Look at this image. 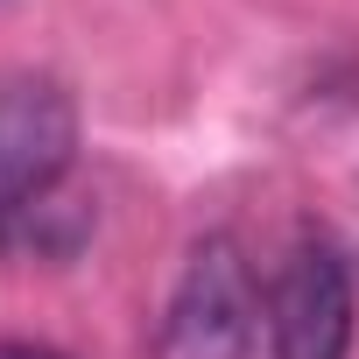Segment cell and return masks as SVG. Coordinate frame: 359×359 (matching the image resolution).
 Segmentation results:
<instances>
[{"label": "cell", "mask_w": 359, "mask_h": 359, "mask_svg": "<svg viewBox=\"0 0 359 359\" xmlns=\"http://www.w3.org/2000/svg\"><path fill=\"white\" fill-rule=\"evenodd\" d=\"M254 345H261V282L247 254L226 233H212L191 247L162 303L155 359H254Z\"/></svg>", "instance_id": "6da1fadb"}, {"label": "cell", "mask_w": 359, "mask_h": 359, "mask_svg": "<svg viewBox=\"0 0 359 359\" xmlns=\"http://www.w3.org/2000/svg\"><path fill=\"white\" fill-rule=\"evenodd\" d=\"M261 324H268V359H345L359 331L345 254L331 240H296L261 296Z\"/></svg>", "instance_id": "7a4b0ae2"}, {"label": "cell", "mask_w": 359, "mask_h": 359, "mask_svg": "<svg viewBox=\"0 0 359 359\" xmlns=\"http://www.w3.org/2000/svg\"><path fill=\"white\" fill-rule=\"evenodd\" d=\"M78 155V106L43 71H0V205H50Z\"/></svg>", "instance_id": "3957f363"}, {"label": "cell", "mask_w": 359, "mask_h": 359, "mask_svg": "<svg viewBox=\"0 0 359 359\" xmlns=\"http://www.w3.org/2000/svg\"><path fill=\"white\" fill-rule=\"evenodd\" d=\"M43 212L50 205H0V254H15V247H43Z\"/></svg>", "instance_id": "277c9868"}, {"label": "cell", "mask_w": 359, "mask_h": 359, "mask_svg": "<svg viewBox=\"0 0 359 359\" xmlns=\"http://www.w3.org/2000/svg\"><path fill=\"white\" fill-rule=\"evenodd\" d=\"M0 359H64L50 345H29V338H0Z\"/></svg>", "instance_id": "5b68a950"}]
</instances>
